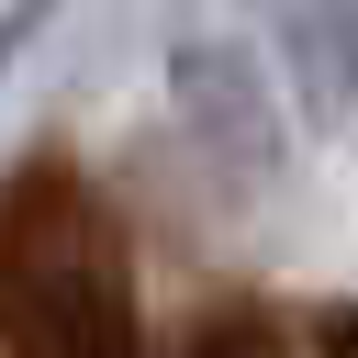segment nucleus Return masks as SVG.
<instances>
[{"mask_svg": "<svg viewBox=\"0 0 358 358\" xmlns=\"http://www.w3.org/2000/svg\"><path fill=\"white\" fill-rule=\"evenodd\" d=\"M145 358H291V336H280V313H268L257 291H213V302H190Z\"/></svg>", "mask_w": 358, "mask_h": 358, "instance_id": "nucleus-4", "label": "nucleus"}, {"mask_svg": "<svg viewBox=\"0 0 358 358\" xmlns=\"http://www.w3.org/2000/svg\"><path fill=\"white\" fill-rule=\"evenodd\" d=\"M0 358H145L123 235L67 168H34L0 201Z\"/></svg>", "mask_w": 358, "mask_h": 358, "instance_id": "nucleus-1", "label": "nucleus"}, {"mask_svg": "<svg viewBox=\"0 0 358 358\" xmlns=\"http://www.w3.org/2000/svg\"><path fill=\"white\" fill-rule=\"evenodd\" d=\"M168 112L224 190H257L280 168V90H268V56L246 34H224V22L179 34L168 45Z\"/></svg>", "mask_w": 358, "mask_h": 358, "instance_id": "nucleus-2", "label": "nucleus"}, {"mask_svg": "<svg viewBox=\"0 0 358 358\" xmlns=\"http://www.w3.org/2000/svg\"><path fill=\"white\" fill-rule=\"evenodd\" d=\"M347 56H358V0H347Z\"/></svg>", "mask_w": 358, "mask_h": 358, "instance_id": "nucleus-7", "label": "nucleus"}, {"mask_svg": "<svg viewBox=\"0 0 358 358\" xmlns=\"http://www.w3.org/2000/svg\"><path fill=\"white\" fill-rule=\"evenodd\" d=\"M280 45L302 67V123H347L358 56H347V0H280Z\"/></svg>", "mask_w": 358, "mask_h": 358, "instance_id": "nucleus-3", "label": "nucleus"}, {"mask_svg": "<svg viewBox=\"0 0 358 358\" xmlns=\"http://www.w3.org/2000/svg\"><path fill=\"white\" fill-rule=\"evenodd\" d=\"M45 11H56V0H0V67H22V45L45 34Z\"/></svg>", "mask_w": 358, "mask_h": 358, "instance_id": "nucleus-5", "label": "nucleus"}, {"mask_svg": "<svg viewBox=\"0 0 358 358\" xmlns=\"http://www.w3.org/2000/svg\"><path fill=\"white\" fill-rule=\"evenodd\" d=\"M313 358H358V302H336V313L313 324Z\"/></svg>", "mask_w": 358, "mask_h": 358, "instance_id": "nucleus-6", "label": "nucleus"}]
</instances>
